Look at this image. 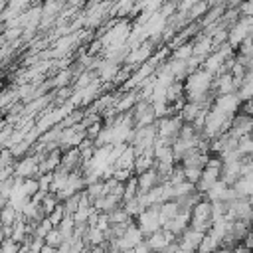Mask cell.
<instances>
[{
    "label": "cell",
    "instance_id": "1",
    "mask_svg": "<svg viewBox=\"0 0 253 253\" xmlns=\"http://www.w3.org/2000/svg\"><path fill=\"white\" fill-rule=\"evenodd\" d=\"M213 217H211V204L208 200L198 202L192 211H190V227L202 233H208V229L211 227Z\"/></svg>",
    "mask_w": 253,
    "mask_h": 253
},
{
    "label": "cell",
    "instance_id": "2",
    "mask_svg": "<svg viewBox=\"0 0 253 253\" xmlns=\"http://www.w3.org/2000/svg\"><path fill=\"white\" fill-rule=\"evenodd\" d=\"M136 227L140 229L142 235H152L154 231H158L162 227L160 223V215H158V206H150L146 208L138 217H136Z\"/></svg>",
    "mask_w": 253,
    "mask_h": 253
},
{
    "label": "cell",
    "instance_id": "3",
    "mask_svg": "<svg viewBox=\"0 0 253 253\" xmlns=\"http://www.w3.org/2000/svg\"><path fill=\"white\" fill-rule=\"evenodd\" d=\"M204 235H206V233L188 227V229L176 239V245H178V249H180L182 253H196L198 247H200V243H202V239H204Z\"/></svg>",
    "mask_w": 253,
    "mask_h": 253
},
{
    "label": "cell",
    "instance_id": "4",
    "mask_svg": "<svg viewBox=\"0 0 253 253\" xmlns=\"http://www.w3.org/2000/svg\"><path fill=\"white\" fill-rule=\"evenodd\" d=\"M211 109L223 113V115H237V111L241 109V99L237 97V93H231V95H219L213 99V105Z\"/></svg>",
    "mask_w": 253,
    "mask_h": 253
},
{
    "label": "cell",
    "instance_id": "5",
    "mask_svg": "<svg viewBox=\"0 0 253 253\" xmlns=\"http://www.w3.org/2000/svg\"><path fill=\"white\" fill-rule=\"evenodd\" d=\"M233 138H241V136H249L253 132V117L245 115V113H237L231 121V126L227 130Z\"/></svg>",
    "mask_w": 253,
    "mask_h": 253
},
{
    "label": "cell",
    "instance_id": "6",
    "mask_svg": "<svg viewBox=\"0 0 253 253\" xmlns=\"http://www.w3.org/2000/svg\"><path fill=\"white\" fill-rule=\"evenodd\" d=\"M40 160L42 156L36 154V156H26L22 162H18L16 166L18 178H32L34 174H40Z\"/></svg>",
    "mask_w": 253,
    "mask_h": 253
},
{
    "label": "cell",
    "instance_id": "7",
    "mask_svg": "<svg viewBox=\"0 0 253 253\" xmlns=\"http://www.w3.org/2000/svg\"><path fill=\"white\" fill-rule=\"evenodd\" d=\"M136 182H138V194H148L152 188H156V186L160 184L158 174H156L154 168H150V170L138 174V176H136Z\"/></svg>",
    "mask_w": 253,
    "mask_h": 253
},
{
    "label": "cell",
    "instance_id": "8",
    "mask_svg": "<svg viewBox=\"0 0 253 253\" xmlns=\"http://www.w3.org/2000/svg\"><path fill=\"white\" fill-rule=\"evenodd\" d=\"M119 71H121V65L113 63V61H109V59L99 61V63H97V67H95V75H97V79H99V81L115 79Z\"/></svg>",
    "mask_w": 253,
    "mask_h": 253
},
{
    "label": "cell",
    "instance_id": "9",
    "mask_svg": "<svg viewBox=\"0 0 253 253\" xmlns=\"http://www.w3.org/2000/svg\"><path fill=\"white\" fill-rule=\"evenodd\" d=\"M178 213H180V210H178L176 200H170V202H164V204L158 206V215H160V223H162V227H164L170 219H174Z\"/></svg>",
    "mask_w": 253,
    "mask_h": 253
},
{
    "label": "cell",
    "instance_id": "10",
    "mask_svg": "<svg viewBox=\"0 0 253 253\" xmlns=\"http://www.w3.org/2000/svg\"><path fill=\"white\" fill-rule=\"evenodd\" d=\"M231 188H233V192H235L237 198H243V200L253 198V178H245V176H241Z\"/></svg>",
    "mask_w": 253,
    "mask_h": 253
},
{
    "label": "cell",
    "instance_id": "11",
    "mask_svg": "<svg viewBox=\"0 0 253 253\" xmlns=\"http://www.w3.org/2000/svg\"><path fill=\"white\" fill-rule=\"evenodd\" d=\"M237 97L241 99V103H247V101H253V71H247L239 89H237Z\"/></svg>",
    "mask_w": 253,
    "mask_h": 253
},
{
    "label": "cell",
    "instance_id": "12",
    "mask_svg": "<svg viewBox=\"0 0 253 253\" xmlns=\"http://www.w3.org/2000/svg\"><path fill=\"white\" fill-rule=\"evenodd\" d=\"M237 152H239L241 158H249L253 154V138H251V134L249 136H241L237 140Z\"/></svg>",
    "mask_w": 253,
    "mask_h": 253
},
{
    "label": "cell",
    "instance_id": "13",
    "mask_svg": "<svg viewBox=\"0 0 253 253\" xmlns=\"http://www.w3.org/2000/svg\"><path fill=\"white\" fill-rule=\"evenodd\" d=\"M43 243H45V245H49V247H53V249H59V247H61V243H63V235L59 233V229H57V227H51V229L47 231V235L43 237Z\"/></svg>",
    "mask_w": 253,
    "mask_h": 253
},
{
    "label": "cell",
    "instance_id": "14",
    "mask_svg": "<svg viewBox=\"0 0 253 253\" xmlns=\"http://www.w3.org/2000/svg\"><path fill=\"white\" fill-rule=\"evenodd\" d=\"M190 57H192V43L190 42L180 45V47H176V49H172V59L174 61H186Z\"/></svg>",
    "mask_w": 253,
    "mask_h": 253
},
{
    "label": "cell",
    "instance_id": "15",
    "mask_svg": "<svg viewBox=\"0 0 253 253\" xmlns=\"http://www.w3.org/2000/svg\"><path fill=\"white\" fill-rule=\"evenodd\" d=\"M217 247H219V245H217V243H215V241H213V239H211V237H210V235H208V233H206V235H204V239H202V243H200V247H198V251H196V253H213V251H215V249H217Z\"/></svg>",
    "mask_w": 253,
    "mask_h": 253
},
{
    "label": "cell",
    "instance_id": "16",
    "mask_svg": "<svg viewBox=\"0 0 253 253\" xmlns=\"http://www.w3.org/2000/svg\"><path fill=\"white\" fill-rule=\"evenodd\" d=\"M0 253H20V243L14 239H4L0 245Z\"/></svg>",
    "mask_w": 253,
    "mask_h": 253
},
{
    "label": "cell",
    "instance_id": "17",
    "mask_svg": "<svg viewBox=\"0 0 253 253\" xmlns=\"http://www.w3.org/2000/svg\"><path fill=\"white\" fill-rule=\"evenodd\" d=\"M132 8H134V6H132V2H123V4L115 6V14H117L119 18H123V16H126V14H128Z\"/></svg>",
    "mask_w": 253,
    "mask_h": 253
},
{
    "label": "cell",
    "instance_id": "18",
    "mask_svg": "<svg viewBox=\"0 0 253 253\" xmlns=\"http://www.w3.org/2000/svg\"><path fill=\"white\" fill-rule=\"evenodd\" d=\"M251 227H253V221H251Z\"/></svg>",
    "mask_w": 253,
    "mask_h": 253
},
{
    "label": "cell",
    "instance_id": "19",
    "mask_svg": "<svg viewBox=\"0 0 253 253\" xmlns=\"http://www.w3.org/2000/svg\"><path fill=\"white\" fill-rule=\"evenodd\" d=\"M0 89H2V85H0Z\"/></svg>",
    "mask_w": 253,
    "mask_h": 253
}]
</instances>
